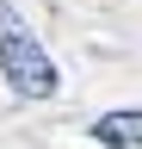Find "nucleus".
Segmentation results:
<instances>
[{
  "mask_svg": "<svg viewBox=\"0 0 142 149\" xmlns=\"http://www.w3.org/2000/svg\"><path fill=\"white\" fill-rule=\"evenodd\" d=\"M93 137L111 143V149H142V112H105L93 124Z\"/></svg>",
  "mask_w": 142,
  "mask_h": 149,
  "instance_id": "nucleus-2",
  "label": "nucleus"
},
{
  "mask_svg": "<svg viewBox=\"0 0 142 149\" xmlns=\"http://www.w3.org/2000/svg\"><path fill=\"white\" fill-rule=\"evenodd\" d=\"M0 74H6V87L19 93V100H49L56 93V62H49V50L31 37V25L19 13H12V0H0Z\"/></svg>",
  "mask_w": 142,
  "mask_h": 149,
  "instance_id": "nucleus-1",
  "label": "nucleus"
}]
</instances>
